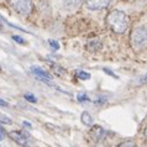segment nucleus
<instances>
[{"mask_svg":"<svg viewBox=\"0 0 147 147\" xmlns=\"http://www.w3.org/2000/svg\"><path fill=\"white\" fill-rule=\"evenodd\" d=\"M22 124H24V125H25V126H27V127H30V129L32 127V126H31V124H30V122H27V121H24V122H22Z\"/></svg>","mask_w":147,"mask_h":147,"instance_id":"obj_22","label":"nucleus"},{"mask_svg":"<svg viewBox=\"0 0 147 147\" xmlns=\"http://www.w3.org/2000/svg\"><path fill=\"white\" fill-rule=\"evenodd\" d=\"M83 0H63V6L68 11H74L78 9Z\"/></svg>","mask_w":147,"mask_h":147,"instance_id":"obj_7","label":"nucleus"},{"mask_svg":"<svg viewBox=\"0 0 147 147\" xmlns=\"http://www.w3.org/2000/svg\"><path fill=\"white\" fill-rule=\"evenodd\" d=\"M107 22L115 34H124L130 26V18L124 11L114 10L108 15Z\"/></svg>","mask_w":147,"mask_h":147,"instance_id":"obj_1","label":"nucleus"},{"mask_svg":"<svg viewBox=\"0 0 147 147\" xmlns=\"http://www.w3.org/2000/svg\"><path fill=\"white\" fill-rule=\"evenodd\" d=\"M92 135H93V137H94V140L95 141H100V140H103V138L105 137L107 131H105L103 127H100V126H94Z\"/></svg>","mask_w":147,"mask_h":147,"instance_id":"obj_8","label":"nucleus"},{"mask_svg":"<svg viewBox=\"0 0 147 147\" xmlns=\"http://www.w3.org/2000/svg\"><path fill=\"white\" fill-rule=\"evenodd\" d=\"M135 147V144L134 142H122V144H120V147Z\"/></svg>","mask_w":147,"mask_h":147,"instance_id":"obj_18","label":"nucleus"},{"mask_svg":"<svg viewBox=\"0 0 147 147\" xmlns=\"http://www.w3.org/2000/svg\"><path fill=\"white\" fill-rule=\"evenodd\" d=\"M145 83H147V73L145 76H142L140 79H138V82H137V84H145Z\"/></svg>","mask_w":147,"mask_h":147,"instance_id":"obj_17","label":"nucleus"},{"mask_svg":"<svg viewBox=\"0 0 147 147\" xmlns=\"http://www.w3.org/2000/svg\"><path fill=\"white\" fill-rule=\"evenodd\" d=\"M24 98H25L27 101H30V103H36V101H37L36 96L32 95V94H25V95H24Z\"/></svg>","mask_w":147,"mask_h":147,"instance_id":"obj_14","label":"nucleus"},{"mask_svg":"<svg viewBox=\"0 0 147 147\" xmlns=\"http://www.w3.org/2000/svg\"><path fill=\"white\" fill-rule=\"evenodd\" d=\"M0 107H9V103H7V101H5L4 99H1V98H0Z\"/></svg>","mask_w":147,"mask_h":147,"instance_id":"obj_20","label":"nucleus"},{"mask_svg":"<svg viewBox=\"0 0 147 147\" xmlns=\"http://www.w3.org/2000/svg\"><path fill=\"white\" fill-rule=\"evenodd\" d=\"M5 136H6V134H5V130H4L1 126H0V141L1 140H4L5 138Z\"/></svg>","mask_w":147,"mask_h":147,"instance_id":"obj_19","label":"nucleus"},{"mask_svg":"<svg viewBox=\"0 0 147 147\" xmlns=\"http://www.w3.org/2000/svg\"><path fill=\"white\" fill-rule=\"evenodd\" d=\"M30 71H31V73H32V74H34L37 79L42 80L43 83L51 84V82H52V76H51L48 72L45 71V69H42V68L38 67V66H32V67L30 68Z\"/></svg>","mask_w":147,"mask_h":147,"instance_id":"obj_4","label":"nucleus"},{"mask_svg":"<svg viewBox=\"0 0 147 147\" xmlns=\"http://www.w3.org/2000/svg\"><path fill=\"white\" fill-rule=\"evenodd\" d=\"M9 137L13 138V141H15L16 144L21 145V146H26L28 144L27 141V137L24 135L22 132H19V131H13L9 134Z\"/></svg>","mask_w":147,"mask_h":147,"instance_id":"obj_6","label":"nucleus"},{"mask_svg":"<svg viewBox=\"0 0 147 147\" xmlns=\"http://www.w3.org/2000/svg\"><path fill=\"white\" fill-rule=\"evenodd\" d=\"M77 77L82 80H87V79L90 78V74H89L88 72H84V71H78L77 72Z\"/></svg>","mask_w":147,"mask_h":147,"instance_id":"obj_11","label":"nucleus"},{"mask_svg":"<svg viewBox=\"0 0 147 147\" xmlns=\"http://www.w3.org/2000/svg\"><path fill=\"white\" fill-rule=\"evenodd\" d=\"M130 45L134 51H144L147 47V28L144 26L135 27L130 35Z\"/></svg>","mask_w":147,"mask_h":147,"instance_id":"obj_2","label":"nucleus"},{"mask_svg":"<svg viewBox=\"0 0 147 147\" xmlns=\"http://www.w3.org/2000/svg\"><path fill=\"white\" fill-rule=\"evenodd\" d=\"M109 4H110V0H85V5L90 10L105 9Z\"/></svg>","mask_w":147,"mask_h":147,"instance_id":"obj_5","label":"nucleus"},{"mask_svg":"<svg viewBox=\"0 0 147 147\" xmlns=\"http://www.w3.org/2000/svg\"><path fill=\"white\" fill-rule=\"evenodd\" d=\"M100 47H101V45L99 43V41H92V42H89V45H88V48L92 52H96L98 50H100Z\"/></svg>","mask_w":147,"mask_h":147,"instance_id":"obj_10","label":"nucleus"},{"mask_svg":"<svg viewBox=\"0 0 147 147\" xmlns=\"http://www.w3.org/2000/svg\"><path fill=\"white\" fill-rule=\"evenodd\" d=\"M0 122H1V124H9L10 125L13 121H11V119L9 116H6V115H4V114L0 113Z\"/></svg>","mask_w":147,"mask_h":147,"instance_id":"obj_12","label":"nucleus"},{"mask_svg":"<svg viewBox=\"0 0 147 147\" xmlns=\"http://www.w3.org/2000/svg\"><path fill=\"white\" fill-rule=\"evenodd\" d=\"M145 136L147 137V127H146V130H145Z\"/></svg>","mask_w":147,"mask_h":147,"instance_id":"obj_23","label":"nucleus"},{"mask_svg":"<svg viewBox=\"0 0 147 147\" xmlns=\"http://www.w3.org/2000/svg\"><path fill=\"white\" fill-rule=\"evenodd\" d=\"M0 71H1V66H0Z\"/></svg>","mask_w":147,"mask_h":147,"instance_id":"obj_24","label":"nucleus"},{"mask_svg":"<svg viewBox=\"0 0 147 147\" xmlns=\"http://www.w3.org/2000/svg\"><path fill=\"white\" fill-rule=\"evenodd\" d=\"M11 7L21 15H30L34 10L32 0H10Z\"/></svg>","mask_w":147,"mask_h":147,"instance_id":"obj_3","label":"nucleus"},{"mask_svg":"<svg viewBox=\"0 0 147 147\" xmlns=\"http://www.w3.org/2000/svg\"><path fill=\"white\" fill-rule=\"evenodd\" d=\"M77 99H78V101H80V103H84V101H90V99H89V96L87 95V94H84V93L78 94Z\"/></svg>","mask_w":147,"mask_h":147,"instance_id":"obj_13","label":"nucleus"},{"mask_svg":"<svg viewBox=\"0 0 147 147\" xmlns=\"http://www.w3.org/2000/svg\"><path fill=\"white\" fill-rule=\"evenodd\" d=\"M48 43H50V46L53 48L55 51H57L59 48V43L57 42V41H55V40H48Z\"/></svg>","mask_w":147,"mask_h":147,"instance_id":"obj_15","label":"nucleus"},{"mask_svg":"<svg viewBox=\"0 0 147 147\" xmlns=\"http://www.w3.org/2000/svg\"><path fill=\"white\" fill-rule=\"evenodd\" d=\"M104 71H105V73H107V74H110V76H113L114 78H117V77H116L115 74H114V73H113L111 71H110V69H108V68H104Z\"/></svg>","mask_w":147,"mask_h":147,"instance_id":"obj_21","label":"nucleus"},{"mask_svg":"<svg viewBox=\"0 0 147 147\" xmlns=\"http://www.w3.org/2000/svg\"><path fill=\"white\" fill-rule=\"evenodd\" d=\"M13 40H14V41H16V42L20 43V45H25V40H24L22 37H20V36L14 35V36H13Z\"/></svg>","mask_w":147,"mask_h":147,"instance_id":"obj_16","label":"nucleus"},{"mask_svg":"<svg viewBox=\"0 0 147 147\" xmlns=\"http://www.w3.org/2000/svg\"><path fill=\"white\" fill-rule=\"evenodd\" d=\"M80 120H82V122H83L84 125H87V126H92L93 125V119H92L90 114H89L88 111H83V113H82Z\"/></svg>","mask_w":147,"mask_h":147,"instance_id":"obj_9","label":"nucleus"}]
</instances>
